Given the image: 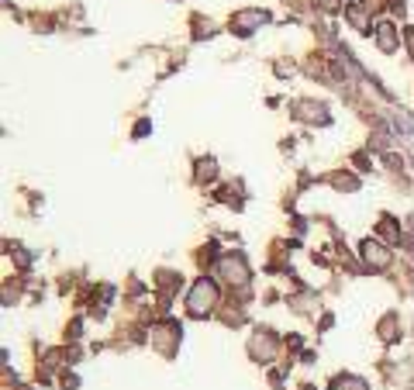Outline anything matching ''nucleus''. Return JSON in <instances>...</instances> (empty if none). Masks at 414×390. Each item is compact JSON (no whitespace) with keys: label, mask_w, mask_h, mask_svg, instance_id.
I'll return each mask as SVG.
<instances>
[{"label":"nucleus","mask_w":414,"mask_h":390,"mask_svg":"<svg viewBox=\"0 0 414 390\" xmlns=\"http://www.w3.org/2000/svg\"><path fill=\"white\" fill-rule=\"evenodd\" d=\"M214 287L211 283H197V290H194V297H190V311L194 314H204V311H211V304H214Z\"/></svg>","instance_id":"obj_1"}]
</instances>
